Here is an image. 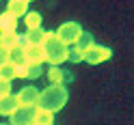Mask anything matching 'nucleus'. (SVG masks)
I'll list each match as a JSON object with an SVG mask.
<instances>
[{
  "label": "nucleus",
  "instance_id": "obj_7",
  "mask_svg": "<svg viewBox=\"0 0 134 125\" xmlns=\"http://www.w3.org/2000/svg\"><path fill=\"white\" fill-rule=\"evenodd\" d=\"M7 13H11L15 20H20V17H24L28 13V2L26 0H11L7 4Z\"/></svg>",
  "mask_w": 134,
  "mask_h": 125
},
{
  "label": "nucleus",
  "instance_id": "obj_24",
  "mask_svg": "<svg viewBox=\"0 0 134 125\" xmlns=\"http://www.w3.org/2000/svg\"><path fill=\"white\" fill-rule=\"evenodd\" d=\"M32 125H37V123H32Z\"/></svg>",
  "mask_w": 134,
  "mask_h": 125
},
{
  "label": "nucleus",
  "instance_id": "obj_8",
  "mask_svg": "<svg viewBox=\"0 0 134 125\" xmlns=\"http://www.w3.org/2000/svg\"><path fill=\"white\" fill-rule=\"evenodd\" d=\"M26 61L30 65H43L46 61V52L41 45H28L26 47Z\"/></svg>",
  "mask_w": 134,
  "mask_h": 125
},
{
  "label": "nucleus",
  "instance_id": "obj_21",
  "mask_svg": "<svg viewBox=\"0 0 134 125\" xmlns=\"http://www.w3.org/2000/svg\"><path fill=\"white\" fill-rule=\"evenodd\" d=\"M7 95H11V82H7L0 78V99L7 97Z\"/></svg>",
  "mask_w": 134,
  "mask_h": 125
},
{
  "label": "nucleus",
  "instance_id": "obj_20",
  "mask_svg": "<svg viewBox=\"0 0 134 125\" xmlns=\"http://www.w3.org/2000/svg\"><path fill=\"white\" fill-rule=\"evenodd\" d=\"M39 76H43V65H26V78H39Z\"/></svg>",
  "mask_w": 134,
  "mask_h": 125
},
{
  "label": "nucleus",
  "instance_id": "obj_14",
  "mask_svg": "<svg viewBox=\"0 0 134 125\" xmlns=\"http://www.w3.org/2000/svg\"><path fill=\"white\" fill-rule=\"evenodd\" d=\"M32 123H37V125H54V114L48 112V110H41V108H37L35 121H32Z\"/></svg>",
  "mask_w": 134,
  "mask_h": 125
},
{
  "label": "nucleus",
  "instance_id": "obj_4",
  "mask_svg": "<svg viewBox=\"0 0 134 125\" xmlns=\"http://www.w3.org/2000/svg\"><path fill=\"white\" fill-rule=\"evenodd\" d=\"M35 112H37V106H20V108H15V112L11 114V123L9 125H32Z\"/></svg>",
  "mask_w": 134,
  "mask_h": 125
},
{
  "label": "nucleus",
  "instance_id": "obj_19",
  "mask_svg": "<svg viewBox=\"0 0 134 125\" xmlns=\"http://www.w3.org/2000/svg\"><path fill=\"white\" fill-rule=\"evenodd\" d=\"M67 61H71V63H82L85 61V52H80V50L76 47H67Z\"/></svg>",
  "mask_w": 134,
  "mask_h": 125
},
{
  "label": "nucleus",
  "instance_id": "obj_15",
  "mask_svg": "<svg viewBox=\"0 0 134 125\" xmlns=\"http://www.w3.org/2000/svg\"><path fill=\"white\" fill-rule=\"evenodd\" d=\"M46 76L50 80V84H63V82H65V71L61 67H50L46 71Z\"/></svg>",
  "mask_w": 134,
  "mask_h": 125
},
{
  "label": "nucleus",
  "instance_id": "obj_5",
  "mask_svg": "<svg viewBox=\"0 0 134 125\" xmlns=\"http://www.w3.org/2000/svg\"><path fill=\"white\" fill-rule=\"evenodd\" d=\"M110 56H113L110 47H106V45H91L87 52H85V61L91 63V65H99V63L108 61Z\"/></svg>",
  "mask_w": 134,
  "mask_h": 125
},
{
  "label": "nucleus",
  "instance_id": "obj_17",
  "mask_svg": "<svg viewBox=\"0 0 134 125\" xmlns=\"http://www.w3.org/2000/svg\"><path fill=\"white\" fill-rule=\"evenodd\" d=\"M91 45H95V43H93V37H91L89 32H82V35L78 37V41L74 43V47H76V50H80V52H87Z\"/></svg>",
  "mask_w": 134,
  "mask_h": 125
},
{
  "label": "nucleus",
  "instance_id": "obj_10",
  "mask_svg": "<svg viewBox=\"0 0 134 125\" xmlns=\"http://www.w3.org/2000/svg\"><path fill=\"white\" fill-rule=\"evenodd\" d=\"M0 32H18V20L11 13H0Z\"/></svg>",
  "mask_w": 134,
  "mask_h": 125
},
{
  "label": "nucleus",
  "instance_id": "obj_1",
  "mask_svg": "<svg viewBox=\"0 0 134 125\" xmlns=\"http://www.w3.org/2000/svg\"><path fill=\"white\" fill-rule=\"evenodd\" d=\"M67 104V88L63 84H50L48 88H43L39 93V99H37V108L41 110H48V112H56Z\"/></svg>",
  "mask_w": 134,
  "mask_h": 125
},
{
  "label": "nucleus",
  "instance_id": "obj_18",
  "mask_svg": "<svg viewBox=\"0 0 134 125\" xmlns=\"http://www.w3.org/2000/svg\"><path fill=\"white\" fill-rule=\"evenodd\" d=\"M0 78L7 80V82L15 80V67H13L11 63H7V65H2V67H0Z\"/></svg>",
  "mask_w": 134,
  "mask_h": 125
},
{
  "label": "nucleus",
  "instance_id": "obj_3",
  "mask_svg": "<svg viewBox=\"0 0 134 125\" xmlns=\"http://www.w3.org/2000/svg\"><path fill=\"white\" fill-rule=\"evenodd\" d=\"M82 32H85V30H82V26H80L78 22H65V24H61V26H58V30L54 32V35L58 37V41H61V43L74 45Z\"/></svg>",
  "mask_w": 134,
  "mask_h": 125
},
{
  "label": "nucleus",
  "instance_id": "obj_22",
  "mask_svg": "<svg viewBox=\"0 0 134 125\" xmlns=\"http://www.w3.org/2000/svg\"><path fill=\"white\" fill-rule=\"evenodd\" d=\"M7 63H9V50H4L2 45H0V67L7 65Z\"/></svg>",
  "mask_w": 134,
  "mask_h": 125
},
{
  "label": "nucleus",
  "instance_id": "obj_23",
  "mask_svg": "<svg viewBox=\"0 0 134 125\" xmlns=\"http://www.w3.org/2000/svg\"><path fill=\"white\" fill-rule=\"evenodd\" d=\"M0 125H9V123H0Z\"/></svg>",
  "mask_w": 134,
  "mask_h": 125
},
{
  "label": "nucleus",
  "instance_id": "obj_2",
  "mask_svg": "<svg viewBox=\"0 0 134 125\" xmlns=\"http://www.w3.org/2000/svg\"><path fill=\"white\" fill-rule=\"evenodd\" d=\"M41 47H43V52H46V61H50V67H58L63 61H67V45L58 41V37L52 30L46 32Z\"/></svg>",
  "mask_w": 134,
  "mask_h": 125
},
{
  "label": "nucleus",
  "instance_id": "obj_9",
  "mask_svg": "<svg viewBox=\"0 0 134 125\" xmlns=\"http://www.w3.org/2000/svg\"><path fill=\"white\" fill-rule=\"evenodd\" d=\"M9 63L13 65V67H24V65H28L26 61V50H22V47H11L9 50Z\"/></svg>",
  "mask_w": 134,
  "mask_h": 125
},
{
  "label": "nucleus",
  "instance_id": "obj_13",
  "mask_svg": "<svg viewBox=\"0 0 134 125\" xmlns=\"http://www.w3.org/2000/svg\"><path fill=\"white\" fill-rule=\"evenodd\" d=\"M18 39H20L18 32H0V45H2L4 50L15 47L18 45Z\"/></svg>",
  "mask_w": 134,
  "mask_h": 125
},
{
  "label": "nucleus",
  "instance_id": "obj_12",
  "mask_svg": "<svg viewBox=\"0 0 134 125\" xmlns=\"http://www.w3.org/2000/svg\"><path fill=\"white\" fill-rule=\"evenodd\" d=\"M26 41L30 45H41L43 43V37H46V30L43 28H35V30H26Z\"/></svg>",
  "mask_w": 134,
  "mask_h": 125
},
{
  "label": "nucleus",
  "instance_id": "obj_6",
  "mask_svg": "<svg viewBox=\"0 0 134 125\" xmlns=\"http://www.w3.org/2000/svg\"><path fill=\"white\" fill-rule=\"evenodd\" d=\"M15 99H18V108L20 106H37V99H39V91L35 86H24L18 95H15Z\"/></svg>",
  "mask_w": 134,
  "mask_h": 125
},
{
  "label": "nucleus",
  "instance_id": "obj_11",
  "mask_svg": "<svg viewBox=\"0 0 134 125\" xmlns=\"http://www.w3.org/2000/svg\"><path fill=\"white\" fill-rule=\"evenodd\" d=\"M15 108H18V99H15V95H7L0 99V114L2 116H11L15 112Z\"/></svg>",
  "mask_w": 134,
  "mask_h": 125
},
{
  "label": "nucleus",
  "instance_id": "obj_16",
  "mask_svg": "<svg viewBox=\"0 0 134 125\" xmlns=\"http://www.w3.org/2000/svg\"><path fill=\"white\" fill-rule=\"evenodd\" d=\"M24 22H26L28 30L41 28V13H39V11H28L26 15H24Z\"/></svg>",
  "mask_w": 134,
  "mask_h": 125
}]
</instances>
